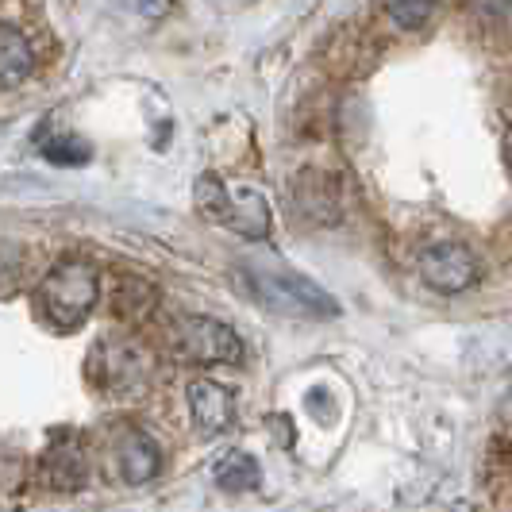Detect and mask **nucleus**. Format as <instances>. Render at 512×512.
<instances>
[{
    "instance_id": "f257e3e1",
    "label": "nucleus",
    "mask_w": 512,
    "mask_h": 512,
    "mask_svg": "<svg viewBox=\"0 0 512 512\" xmlns=\"http://www.w3.org/2000/svg\"><path fill=\"white\" fill-rule=\"evenodd\" d=\"M243 282L251 289L262 308L289 316V320H328L339 316V301H335L328 289L305 278V274H293V270H278V266H255L247 262L243 266Z\"/></svg>"
},
{
    "instance_id": "f03ea898",
    "label": "nucleus",
    "mask_w": 512,
    "mask_h": 512,
    "mask_svg": "<svg viewBox=\"0 0 512 512\" xmlns=\"http://www.w3.org/2000/svg\"><path fill=\"white\" fill-rule=\"evenodd\" d=\"M101 301V274L85 258H62L39 285V308L54 328H77Z\"/></svg>"
},
{
    "instance_id": "7ed1b4c3",
    "label": "nucleus",
    "mask_w": 512,
    "mask_h": 512,
    "mask_svg": "<svg viewBox=\"0 0 512 512\" xmlns=\"http://www.w3.org/2000/svg\"><path fill=\"white\" fill-rule=\"evenodd\" d=\"M193 197H197V208L205 212L208 220L239 231L243 239H266L270 228H274L266 197L258 189H251V185H235L231 189L216 174H201L197 185H193Z\"/></svg>"
},
{
    "instance_id": "20e7f679",
    "label": "nucleus",
    "mask_w": 512,
    "mask_h": 512,
    "mask_svg": "<svg viewBox=\"0 0 512 512\" xmlns=\"http://www.w3.org/2000/svg\"><path fill=\"white\" fill-rule=\"evenodd\" d=\"M89 374L101 389L128 393V389L147 385V378L154 374V355L147 351V343H139L131 335H112V339H101L93 347Z\"/></svg>"
},
{
    "instance_id": "39448f33",
    "label": "nucleus",
    "mask_w": 512,
    "mask_h": 512,
    "mask_svg": "<svg viewBox=\"0 0 512 512\" xmlns=\"http://www.w3.org/2000/svg\"><path fill=\"white\" fill-rule=\"evenodd\" d=\"M174 351L185 362L216 366V362L243 359V339L231 332L228 324L212 320V316H185L174 328Z\"/></svg>"
},
{
    "instance_id": "423d86ee",
    "label": "nucleus",
    "mask_w": 512,
    "mask_h": 512,
    "mask_svg": "<svg viewBox=\"0 0 512 512\" xmlns=\"http://www.w3.org/2000/svg\"><path fill=\"white\" fill-rule=\"evenodd\" d=\"M420 278L436 293H462L478 282V258L462 243H432L420 251Z\"/></svg>"
},
{
    "instance_id": "0eeeda50",
    "label": "nucleus",
    "mask_w": 512,
    "mask_h": 512,
    "mask_svg": "<svg viewBox=\"0 0 512 512\" xmlns=\"http://www.w3.org/2000/svg\"><path fill=\"white\" fill-rule=\"evenodd\" d=\"M293 208L312 224L339 220V185L324 170H301L293 178Z\"/></svg>"
},
{
    "instance_id": "6e6552de",
    "label": "nucleus",
    "mask_w": 512,
    "mask_h": 512,
    "mask_svg": "<svg viewBox=\"0 0 512 512\" xmlns=\"http://www.w3.org/2000/svg\"><path fill=\"white\" fill-rule=\"evenodd\" d=\"M189 412H193L197 432L216 436L235 420V397H231V389L216 382H193L189 385Z\"/></svg>"
},
{
    "instance_id": "1a4fd4ad",
    "label": "nucleus",
    "mask_w": 512,
    "mask_h": 512,
    "mask_svg": "<svg viewBox=\"0 0 512 512\" xmlns=\"http://www.w3.org/2000/svg\"><path fill=\"white\" fill-rule=\"evenodd\" d=\"M116 462H120L124 482L143 486L162 470V451H158V443L147 432L128 428V432H120V443H116Z\"/></svg>"
},
{
    "instance_id": "9d476101",
    "label": "nucleus",
    "mask_w": 512,
    "mask_h": 512,
    "mask_svg": "<svg viewBox=\"0 0 512 512\" xmlns=\"http://www.w3.org/2000/svg\"><path fill=\"white\" fill-rule=\"evenodd\" d=\"M35 70V51L27 43L24 31L0 24V93L20 89Z\"/></svg>"
},
{
    "instance_id": "9b49d317",
    "label": "nucleus",
    "mask_w": 512,
    "mask_h": 512,
    "mask_svg": "<svg viewBox=\"0 0 512 512\" xmlns=\"http://www.w3.org/2000/svg\"><path fill=\"white\" fill-rule=\"evenodd\" d=\"M43 474L54 489H81L85 486V459L74 443H54L43 462Z\"/></svg>"
},
{
    "instance_id": "f8f14e48",
    "label": "nucleus",
    "mask_w": 512,
    "mask_h": 512,
    "mask_svg": "<svg viewBox=\"0 0 512 512\" xmlns=\"http://www.w3.org/2000/svg\"><path fill=\"white\" fill-rule=\"evenodd\" d=\"M216 486L224 493H243V489L258 486V462L247 451H235L216 466Z\"/></svg>"
},
{
    "instance_id": "ddd939ff",
    "label": "nucleus",
    "mask_w": 512,
    "mask_h": 512,
    "mask_svg": "<svg viewBox=\"0 0 512 512\" xmlns=\"http://www.w3.org/2000/svg\"><path fill=\"white\" fill-rule=\"evenodd\" d=\"M154 308V289L151 282H139V278H124L120 289H116V312L124 320H143L151 316Z\"/></svg>"
},
{
    "instance_id": "4468645a",
    "label": "nucleus",
    "mask_w": 512,
    "mask_h": 512,
    "mask_svg": "<svg viewBox=\"0 0 512 512\" xmlns=\"http://www.w3.org/2000/svg\"><path fill=\"white\" fill-rule=\"evenodd\" d=\"M439 8V0H385V16L401 31H420L432 20V12Z\"/></svg>"
},
{
    "instance_id": "2eb2a0df",
    "label": "nucleus",
    "mask_w": 512,
    "mask_h": 512,
    "mask_svg": "<svg viewBox=\"0 0 512 512\" xmlns=\"http://www.w3.org/2000/svg\"><path fill=\"white\" fill-rule=\"evenodd\" d=\"M43 158L54 166H81L89 162V143H81L77 135H54L43 143Z\"/></svg>"
},
{
    "instance_id": "dca6fc26",
    "label": "nucleus",
    "mask_w": 512,
    "mask_h": 512,
    "mask_svg": "<svg viewBox=\"0 0 512 512\" xmlns=\"http://www.w3.org/2000/svg\"><path fill=\"white\" fill-rule=\"evenodd\" d=\"M120 4L135 16H147V20H158V16L170 12V0H120Z\"/></svg>"
}]
</instances>
